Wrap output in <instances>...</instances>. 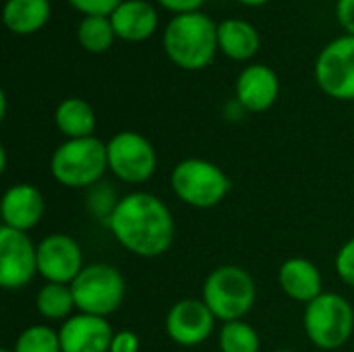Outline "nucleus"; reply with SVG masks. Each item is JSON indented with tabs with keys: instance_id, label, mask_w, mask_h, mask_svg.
I'll return each instance as SVG.
<instances>
[{
	"instance_id": "1",
	"label": "nucleus",
	"mask_w": 354,
	"mask_h": 352,
	"mask_svg": "<svg viewBox=\"0 0 354 352\" xmlns=\"http://www.w3.org/2000/svg\"><path fill=\"white\" fill-rule=\"evenodd\" d=\"M106 228L122 249L143 259L164 255L172 247L176 232L168 205L158 195L145 191L120 197Z\"/></svg>"
},
{
	"instance_id": "2",
	"label": "nucleus",
	"mask_w": 354,
	"mask_h": 352,
	"mask_svg": "<svg viewBox=\"0 0 354 352\" xmlns=\"http://www.w3.org/2000/svg\"><path fill=\"white\" fill-rule=\"evenodd\" d=\"M168 58L185 71H201L216 58L218 25L203 12L174 15L164 31Z\"/></svg>"
},
{
	"instance_id": "3",
	"label": "nucleus",
	"mask_w": 354,
	"mask_h": 352,
	"mask_svg": "<svg viewBox=\"0 0 354 352\" xmlns=\"http://www.w3.org/2000/svg\"><path fill=\"white\" fill-rule=\"evenodd\" d=\"M54 180L66 189H91L108 172V149L97 137L64 139L50 158Z\"/></svg>"
},
{
	"instance_id": "4",
	"label": "nucleus",
	"mask_w": 354,
	"mask_h": 352,
	"mask_svg": "<svg viewBox=\"0 0 354 352\" xmlns=\"http://www.w3.org/2000/svg\"><path fill=\"white\" fill-rule=\"evenodd\" d=\"M201 299L218 322H241L257 301V286L245 268L220 266L205 278Z\"/></svg>"
},
{
	"instance_id": "5",
	"label": "nucleus",
	"mask_w": 354,
	"mask_h": 352,
	"mask_svg": "<svg viewBox=\"0 0 354 352\" xmlns=\"http://www.w3.org/2000/svg\"><path fill=\"white\" fill-rule=\"evenodd\" d=\"M170 185L174 195L189 207L212 210L220 205L230 189V176L214 162L203 158H187L172 168Z\"/></svg>"
},
{
	"instance_id": "6",
	"label": "nucleus",
	"mask_w": 354,
	"mask_h": 352,
	"mask_svg": "<svg viewBox=\"0 0 354 352\" xmlns=\"http://www.w3.org/2000/svg\"><path fill=\"white\" fill-rule=\"evenodd\" d=\"M303 328L315 349L338 351L354 332L353 305L338 293H324L305 307Z\"/></svg>"
},
{
	"instance_id": "7",
	"label": "nucleus",
	"mask_w": 354,
	"mask_h": 352,
	"mask_svg": "<svg viewBox=\"0 0 354 352\" xmlns=\"http://www.w3.org/2000/svg\"><path fill=\"white\" fill-rule=\"evenodd\" d=\"M79 313L106 317L116 313L127 295L124 276L110 263H89L71 284Z\"/></svg>"
},
{
	"instance_id": "8",
	"label": "nucleus",
	"mask_w": 354,
	"mask_h": 352,
	"mask_svg": "<svg viewBox=\"0 0 354 352\" xmlns=\"http://www.w3.org/2000/svg\"><path fill=\"white\" fill-rule=\"evenodd\" d=\"M108 149V170L127 185L147 183L158 168V154L147 137L135 131H120L110 141Z\"/></svg>"
},
{
	"instance_id": "9",
	"label": "nucleus",
	"mask_w": 354,
	"mask_h": 352,
	"mask_svg": "<svg viewBox=\"0 0 354 352\" xmlns=\"http://www.w3.org/2000/svg\"><path fill=\"white\" fill-rule=\"evenodd\" d=\"M315 81L326 95L354 102V35L336 37L319 52Z\"/></svg>"
},
{
	"instance_id": "10",
	"label": "nucleus",
	"mask_w": 354,
	"mask_h": 352,
	"mask_svg": "<svg viewBox=\"0 0 354 352\" xmlns=\"http://www.w3.org/2000/svg\"><path fill=\"white\" fill-rule=\"evenodd\" d=\"M37 276V245L29 232L0 226V286L21 290Z\"/></svg>"
},
{
	"instance_id": "11",
	"label": "nucleus",
	"mask_w": 354,
	"mask_h": 352,
	"mask_svg": "<svg viewBox=\"0 0 354 352\" xmlns=\"http://www.w3.org/2000/svg\"><path fill=\"white\" fill-rule=\"evenodd\" d=\"M83 268V251L73 237L54 232L37 243V274L46 282L73 284Z\"/></svg>"
},
{
	"instance_id": "12",
	"label": "nucleus",
	"mask_w": 354,
	"mask_h": 352,
	"mask_svg": "<svg viewBox=\"0 0 354 352\" xmlns=\"http://www.w3.org/2000/svg\"><path fill=\"white\" fill-rule=\"evenodd\" d=\"M216 317L203 299H180L166 315V334L178 346H199L212 338Z\"/></svg>"
},
{
	"instance_id": "13",
	"label": "nucleus",
	"mask_w": 354,
	"mask_h": 352,
	"mask_svg": "<svg viewBox=\"0 0 354 352\" xmlns=\"http://www.w3.org/2000/svg\"><path fill=\"white\" fill-rule=\"evenodd\" d=\"M58 336L62 352H110L114 330L106 317L77 313L62 322Z\"/></svg>"
},
{
	"instance_id": "14",
	"label": "nucleus",
	"mask_w": 354,
	"mask_h": 352,
	"mask_svg": "<svg viewBox=\"0 0 354 352\" xmlns=\"http://www.w3.org/2000/svg\"><path fill=\"white\" fill-rule=\"evenodd\" d=\"M44 212H46L44 197L39 189H35L29 183H19V185L8 187L0 201L2 226L15 228L21 232L33 230L41 222Z\"/></svg>"
},
{
	"instance_id": "15",
	"label": "nucleus",
	"mask_w": 354,
	"mask_h": 352,
	"mask_svg": "<svg viewBox=\"0 0 354 352\" xmlns=\"http://www.w3.org/2000/svg\"><path fill=\"white\" fill-rule=\"evenodd\" d=\"M236 102L245 112H266L280 95V79L274 68L266 64H249L236 79Z\"/></svg>"
},
{
	"instance_id": "16",
	"label": "nucleus",
	"mask_w": 354,
	"mask_h": 352,
	"mask_svg": "<svg viewBox=\"0 0 354 352\" xmlns=\"http://www.w3.org/2000/svg\"><path fill=\"white\" fill-rule=\"evenodd\" d=\"M278 284L282 293L297 301L309 305L319 295H324V278L319 268L305 257H290L278 270Z\"/></svg>"
},
{
	"instance_id": "17",
	"label": "nucleus",
	"mask_w": 354,
	"mask_h": 352,
	"mask_svg": "<svg viewBox=\"0 0 354 352\" xmlns=\"http://www.w3.org/2000/svg\"><path fill=\"white\" fill-rule=\"evenodd\" d=\"M110 21L116 37L124 41H143L158 29V12L147 0H122Z\"/></svg>"
},
{
	"instance_id": "18",
	"label": "nucleus",
	"mask_w": 354,
	"mask_h": 352,
	"mask_svg": "<svg viewBox=\"0 0 354 352\" xmlns=\"http://www.w3.org/2000/svg\"><path fill=\"white\" fill-rule=\"evenodd\" d=\"M257 29L243 19H226L218 23V48L232 60H249L259 50Z\"/></svg>"
},
{
	"instance_id": "19",
	"label": "nucleus",
	"mask_w": 354,
	"mask_h": 352,
	"mask_svg": "<svg viewBox=\"0 0 354 352\" xmlns=\"http://www.w3.org/2000/svg\"><path fill=\"white\" fill-rule=\"evenodd\" d=\"M54 122L64 139H85L93 137L97 118L89 102L83 98H66L56 106Z\"/></svg>"
},
{
	"instance_id": "20",
	"label": "nucleus",
	"mask_w": 354,
	"mask_h": 352,
	"mask_svg": "<svg viewBox=\"0 0 354 352\" xmlns=\"http://www.w3.org/2000/svg\"><path fill=\"white\" fill-rule=\"evenodd\" d=\"M2 19L8 31L17 35L35 33L50 19V0H6Z\"/></svg>"
},
{
	"instance_id": "21",
	"label": "nucleus",
	"mask_w": 354,
	"mask_h": 352,
	"mask_svg": "<svg viewBox=\"0 0 354 352\" xmlns=\"http://www.w3.org/2000/svg\"><path fill=\"white\" fill-rule=\"evenodd\" d=\"M35 309L48 322H66L77 309L71 284L46 282L35 295Z\"/></svg>"
},
{
	"instance_id": "22",
	"label": "nucleus",
	"mask_w": 354,
	"mask_h": 352,
	"mask_svg": "<svg viewBox=\"0 0 354 352\" xmlns=\"http://www.w3.org/2000/svg\"><path fill=\"white\" fill-rule=\"evenodd\" d=\"M114 27L110 17H83L77 27V39L81 48L91 54H102L114 44Z\"/></svg>"
},
{
	"instance_id": "23",
	"label": "nucleus",
	"mask_w": 354,
	"mask_h": 352,
	"mask_svg": "<svg viewBox=\"0 0 354 352\" xmlns=\"http://www.w3.org/2000/svg\"><path fill=\"white\" fill-rule=\"evenodd\" d=\"M218 346H220V352H259L261 338L251 324L241 319V322L224 324L220 328Z\"/></svg>"
},
{
	"instance_id": "24",
	"label": "nucleus",
	"mask_w": 354,
	"mask_h": 352,
	"mask_svg": "<svg viewBox=\"0 0 354 352\" xmlns=\"http://www.w3.org/2000/svg\"><path fill=\"white\" fill-rule=\"evenodd\" d=\"M12 352H62L60 336L50 326L35 324L17 336Z\"/></svg>"
},
{
	"instance_id": "25",
	"label": "nucleus",
	"mask_w": 354,
	"mask_h": 352,
	"mask_svg": "<svg viewBox=\"0 0 354 352\" xmlns=\"http://www.w3.org/2000/svg\"><path fill=\"white\" fill-rule=\"evenodd\" d=\"M120 197L114 191V187L106 180L93 185L91 189H87V212L91 214V218H95L97 222H104V226H108L116 205H118Z\"/></svg>"
},
{
	"instance_id": "26",
	"label": "nucleus",
	"mask_w": 354,
	"mask_h": 352,
	"mask_svg": "<svg viewBox=\"0 0 354 352\" xmlns=\"http://www.w3.org/2000/svg\"><path fill=\"white\" fill-rule=\"evenodd\" d=\"M336 274L338 278L354 288V237L348 239L336 253Z\"/></svg>"
},
{
	"instance_id": "27",
	"label": "nucleus",
	"mask_w": 354,
	"mask_h": 352,
	"mask_svg": "<svg viewBox=\"0 0 354 352\" xmlns=\"http://www.w3.org/2000/svg\"><path fill=\"white\" fill-rule=\"evenodd\" d=\"M122 0H68L73 8L85 17H110Z\"/></svg>"
},
{
	"instance_id": "28",
	"label": "nucleus",
	"mask_w": 354,
	"mask_h": 352,
	"mask_svg": "<svg viewBox=\"0 0 354 352\" xmlns=\"http://www.w3.org/2000/svg\"><path fill=\"white\" fill-rule=\"evenodd\" d=\"M110 352H139V336L133 330H118V332H114Z\"/></svg>"
},
{
	"instance_id": "29",
	"label": "nucleus",
	"mask_w": 354,
	"mask_h": 352,
	"mask_svg": "<svg viewBox=\"0 0 354 352\" xmlns=\"http://www.w3.org/2000/svg\"><path fill=\"white\" fill-rule=\"evenodd\" d=\"M166 10H172L174 15H185V12H197L205 0H158Z\"/></svg>"
},
{
	"instance_id": "30",
	"label": "nucleus",
	"mask_w": 354,
	"mask_h": 352,
	"mask_svg": "<svg viewBox=\"0 0 354 352\" xmlns=\"http://www.w3.org/2000/svg\"><path fill=\"white\" fill-rule=\"evenodd\" d=\"M338 21L348 35H354V0H338L336 4Z\"/></svg>"
},
{
	"instance_id": "31",
	"label": "nucleus",
	"mask_w": 354,
	"mask_h": 352,
	"mask_svg": "<svg viewBox=\"0 0 354 352\" xmlns=\"http://www.w3.org/2000/svg\"><path fill=\"white\" fill-rule=\"evenodd\" d=\"M239 2H243L247 6H259V4H266L268 0H239Z\"/></svg>"
},
{
	"instance_id": "32",
	"label": "nucleus",
	"mask_w": 354,
	"mask_h": 352,
	"mask_svg": "<svg viewBox=\"0 0 354 352\" xmlns=\"http://www.w3.org/2000/svg\"><path fill=\"white\" fill-rule=\"evenodd\" d=\"M274 352H297V351H290V349H282V351H274Z\"/></svg>"
},
{
	"instance_id": "33",
	"label": "nucleus",
	"mask_w": 354,
	"mask_h": 352,
	"mask_svg": "<svg viewBox=\"0 0 354 352\" xmlns=\"http://www.w3.org/2000/svg\"><path fill=\"white\" fill-rule=\"evenodd\" d=\"M0 352H12V349H2Z\"/></svg>"
}]
</instances>
